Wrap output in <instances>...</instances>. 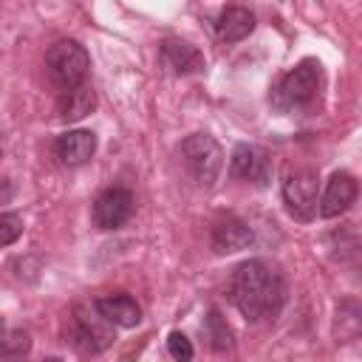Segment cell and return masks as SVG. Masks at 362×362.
I'll return each mask as SVG.
<instances>
[{
	"instance_id": "1",
	"label": "cell",
	"mask_w": 362,
	"mask_h": 362,
	"mask_svg": "<svg viewBox=\"0 0 362 362\" xmlns=\"http://www.w3.org/2000/svg\"><path fill=\"white\" fill-rule=\"evenodd\" d=\"M286 291L283 272L263 257L243 260L229 280V300L249 322L277 317L286 303Z\"/></svg>"
},
{
	"instance_id": "2",
	"label": "cell",
	"mask_w": 362,
	"mask_h": 362,
	"mask_svg": "<svg viewBox=\"0 0 362 362\" xmlns=\"http://www.w3.org/2000/svg\"><path fill=\"white\" fill-rule=\"evenodd\" d=\"M322 90V65L317 59L297 62L272 90V102L277 110H305L317 102Z\"/></svg>"
},
{
	"instance_id": "3",
	"label": "cell",
	"mask_w": 362,
	"mask_h": 362,
	"mask_svg": "<svg viewBox=\"0 0 362 362\" xmlns=\"http://www.w3.org/2000/svg\"><path fill=\"white\" fill-rule=\"evenodd\" d=\"M181 158L187 173L201 187H212L223 170V150L209 133H192L181 144Z\"/></svg>"
},
{
	"instance_id": "4",
	"label": "cell",
	"mask_w": 362,
	"mask_h": 362,
	"mask_svg": "<svg viewBox=\"0 0 362 362\" xmlns=\"http://www.w3.org/2000/svg\"><path fill=\"white\" fill-rule=\"evenodd\" d=\"M45 65H48L51 79L62 90H71V88H76V85L85 82L88 68H90V59H88V51L76 40H59V42H54L48 48Z\"/></svg>"
},
{
	"instance_id": "5",
	"label": "cell",
	"mask_w": 362,
	"mask_h": 362,
	"mask_svg": "<svg viewBox=\"0 0 362 362\" xmlns=\"http://www.w3.org/2000/svg\"><path fill=\"white\" fill-rule=\"evenodd\" d=\"M317 189H320V181H317L314 170H308V167L291 170L283 181L286 212L300 223L314 221V215H317Z\"/></svg>"
},
{
	"instance_id": "6",
	"label": "cell",
	"mask_w": 362,
	"mask_h": 362,
	"mask_svg": "<svg viewBox=\"0 0 362 362\" xmlns=\"http://www.w3.org/2000/svg\"><path fill=\"white\" fill-rule=\"evenodd\" d=\"M133 209H136V201H133L130 189L107 187L93 201V223L99 229H119V226H124L130 221Z\"/></svg>"
},
{
	"instance_id": "7",
	"label": "cell",
	"mask_w": 362,
	"mask_h": 362,
	"mask_svg": "<svg viewBox=\"0 0 362 362\" xmlns=\"http://www.w3.org/2000/svg\"><path fill=\"white\" fill-rule=\"evenodd\" d=\"M229 175L263 187L272 178V158L257 144H238L229 161Z\"/></svg>"
},
{
	"instance_id": "8",
	"label": "cell",
	"mask_w": 362,
	"mask_h": 362,
	"mask_svg": "<svg viewBox=\"0 0 362 362\" xmlns=\"http://www.w3.org/2000/svg\"><path fill=\"white\" fill-rule=\"evenodd\" d=\"M158 62H161L170 74H175V76L201 74V71L206 68L204 54H201L192 42H187V40H181V37H167V40L161 42V48H158Z\"/></svg>"
},
{
	"instance_id": "9",
	"label": "cell",
	"mask_w": 362,
	"mask_h": 362,
	"mask_svg": "<svg viewBox=\"0 0 362 362\" xmlns=\"http://www.w3.org/2000/svg\"><path fill=\"white\" fill-rule=\"evenodd\" d=\"M74 325H76V339L88 351H102L113 339V325L96 311V305H76Z\"/></svg>"
},
{
	"instance_id": "10",
	"label": "cell",
	"mask_w": 362,
	"mask_h": 362,
	"mask_svg": "<svg viewBox=\"0 0 362 362\" xmlns=\"http://www.w3.org/2000/svg\"><path fill=\"white\" fill-rule=\"evenodd\" d=\"M356 201V178L351 173H334L328 178V187L322 192V198L317 201L320 215L322 218H337L342 212L351 209V204Z\"/></svg>"
},
{
	"instance_id": "11",
	"label": "cell",
	"mask_w": 362,
	"mask_h": 362,
	"mask_svg": "<svg viewBox=\"0 0 362 362\" xmlns=\"http://www.w3.org/2000/svg\"><path fill=\"white\" fill-rule=\"evenodd\" d=\"M57 150V158L65 164V167H79L85 161L93 158L96 153V136L90 130H68L57 139L54 144Z\"/></svg>"
},
{
	"instance_id": "12",
	"label": "cell",
	"mask_w": 362,
	"mask_h": 362,
	"mask_svg": "<svg viewBox=\"0 0 362 362\" xmlns=\"http://www.w3.org/2000/svg\"><path fill=\"white\" fill-rule=\"evenodd\" d=\"M93 305H96V311H99L110 325L136 328V325L141 322V308H139V303H136L130 294H107V297H99Z\"/></svg>"
},
{
	"instance_id": "13",
	"label": "cell",
	"mask_w": 362,
	"mask_h": 362,
	"mask_svg": "<svg viewBox=\"0 0 362 362\" xmlns=\"http://www.w3.org/2000/svg\"><path fill=\"white\" fill-rule=\"evenodd\" d=\"M255 31V14L243 6H226L221 14H218V23H215V34L221 42H238L243 37H249Z\"/></svg>"
},
{
	"instance_id": "14",
	"label": "cell",
	"mask_w": 362,
	"mask_h": 362,
	"mask_svg": "<svg viewBox=\"0 0 362 362\" xmlns=\"http://www.w3.org/2000/svg\"><path fill=\"white\" fill-rule=\"evenodd\" d=\"M252 243V229L238 221V218H226L221 221L215 229H212V249L218 255H232V252H240Z\"/></svg>"
},
{
	"instance_id": "15",
	"label": "cell",
	"mask_w": 362,
	"mask_h": 362,
	"mask_svg": "<svg viewBox=\"0 0 362 362\" xmlns=\"http://www.w3.org/2000/svg\"><path fill=\"white\" fill-rule=\"evenodd\" d=\"M96 105V93L90 85H76L71 90H62V99H59V116L65 122H79L82 116H88Z\"/></svg>"
},
{
	"instance_id": "16",
	"label": "cell",
	"mask_w": 362,
	"mask_h": 362,
	"mask_svg": "<svg viewBox=\"0 0 362 362\" xmlns=\"http://www.w3.org/2000/svg\"><path fill=\"white\" fill-rule=\"evenodd\" d=\"M204 331H206V337H209V342H212V348L215 351H226V348H232V328L226 325V320L221 317V311H209L206 314V320H204Z\"/></svg>"
},
{
	"instance_id": "17",
	"label": "cell",
	"mask_w": 362,
	"mask_h": 362,
	"mask_svg": "<svg viewBox=\"0 0 362 362\" xmlns=\"http://www.w3.org/2000/svg\"><path fill=\"white\" fill-rule=\"evenodd\" d=\"M28 334L23 331H14V328H3L0 331V362H11V359H20L25 351H28Z\"/></svg>"
},
{
	"instance_id": "18",
	"label": "cell",
	"mask_w": 362,
	"mask_h": 362,
	"mask_svg": "<svg viewBox=\"0 0 362 362\" xmlns=\"http://www.w3.org/2000/svg\"><path fill=\"white\" fill-rule=\"evenodd\" d=\"M23 235V218L17 212H3L0 215V249L14 243Z\"/></svg>"
},
{
	"instance_id": "19",
	"label": "cell",
	"mask_w": 362,
	"mask_h": 362,
	"mask_svg": "<svg viewBox=\"0 0 362 362\" xmlns=\"http://www.w3.org/2000/svg\"><path fill=\"white\" fill-rule=\"evenodd\" d=\"M167 351H170V356H173L175 362H189V359H192V342H189L181 331H173V334L167 337Z\"/></svg>"
},
{
	"instance_id": "20",
	"label": "cell",
	"mask_w": 362,
	"mask_h": 362,
	"mask_svg": "<svg viewBox=\"0 0 362 362\" xmlns=\"http://www.w3.org/2000/svg\"><path fill=\"white\" fill-rule=\"evenodd\" d=\"M45 362H62V359H45Z\"/></svg>"
}]
</instances>
